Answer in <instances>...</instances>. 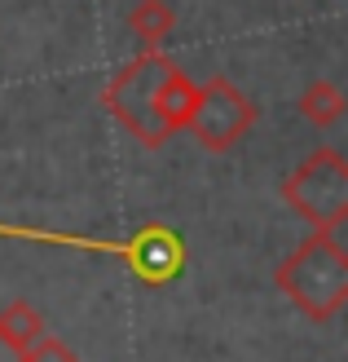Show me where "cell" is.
<instances>
[{"mask_svg": "<svg viewBox=\"0 0 348 362\" xmlns=\"http://www.w3.org/2000/svg\"><path fill=\"white\" fill-rule=\"evenodd\" d=\"M273 287L308 322H331L348 305V252L335 230H313L273 269Z\"/></svg>", "mask_w": 348, "mask_h": 362, "instance_id": "cell-1", "label": "cell"}, {"mask_svg": "<svg viewBox=\"0 0 348 362\" xmlns=\"http://www.w3.org/2000/svg\"><path fill=\"white\" fill-rule=\"evenodd\" d=\"M5 239H44V243H62V247H88V252H102V257H119L145 287H163L172 283L181 269H186V239L172 230V226H145L141 234L124 243L111 239H80V234H53V230H27V226H0Z\"/></svg>", "mask_w": 348, "mask_h": 362, "instance_id": "cell-2", "label": "cell"}, {"mask_svg": "<svg viewBox=\"0 0 348 362\" xmlns=\"http://www.w3.org/2000/svg\"><path fill=\"white\" fill-rule=\"evenodd\" d=\"M172 71H176V62L168 53L145 49L133 62H124L102 88V106L141 141L145 151H159L163 141H168V133H163V124H159V88H163V80H168Z\"/></svg>", "mask_w": 348, "mask_h": 362, "instance_id": "cell-3", "label": "cell"}, {"mask_svg": "<svg viewBox=\"0 0 348 362\" xmlns=\"http://www.w3.org/2000/svg\"><path fill=\"white\" fill-rule=\"evenodd\" d=\"M282 204L313 230H344L348 221V159L335 146L308 151L282 177Z\"/></svg>", "mask_w": 348, "mask_h": 362, "instance_id": "cell-4", "label": "cell"}, {"mask_svg": "<svg viewBox=\"0 0 348 362\" xmlns=\"http://www.w3.org/2000/svg\"><path fill=\"white\" fill-rule=\"evenodd\" d=\"M256 119H260V106H256L229 76H208L198 84V102H194V115H190L186 133L208 155H225L256 129Z\"/></svg>", "mask_w": 348, "mask_h": 362, "instance_id": "cell-5", "label": "cell"}, {"mask_svg": "<svg viewBox=\"0 0 348 362\" xmlns=\"http://www.w3.org/2000/svg\"><path fill=\"white\" fill-rule=\"evenodd\" d=\"M194 102H198V84L186 76V71H172L168 80H163L159 88V124H163V133H186L190 129V115H194Z\"/></svg>", "mask_w": 348, "mask_h": 362, "instance_id": "cell-6", "label": "cell"}, {"mask_svg": "<svg viewBox=\"0 0 348 362\" xmlns=\"http://www.w3.org/2000/svg\"><path fill=\"white\" fill-rule=\"evenodd\" d=\"M128 31H133L145 49H159L176 31V9L168 0H141V5L128 13Z\"/></svg>", "mask_w": 348, "mask_h": 362, "instance_id": "cell-7", "label": "cell"}, {"mask_svg": "<svg viewBox=\"0 0 348 362\" xmlns=\"http://www.w3.org/2000/svg\"><path fill=\"white\" fill-rule=\"evenodd\" d=\"M0 336H5L18 354H23V349H31L35 340L44 336V314L35 310L31 300H9V305H0Z\"/></svg>", "mask_w": 348, "mask_h": 362, "instance_id": "cell-8", "label": "cell"}, {"mask_svg": "<svg viewBox=\"0 0 348 362\" xmlns=\"http://www.w3.org/2000/svg\"><path fill=\"white\" fill-rule=\"evenodd\" d=\"M300 115L313 124V129H331V124L344 115V106H348V98H344V88L340 84H331V80H313L300 93Z\"/></svg>", "mask_w": 348, "mask_h": 362, "instance_id": "cell-9", "label": "cell"}, {"mask_svg": "<svg viewBox=\"0 0 348 362\" xmlns=\"http://www.w3.org/2000/svg\"><path fill=\"white\" fill-rule=\"evenodd\" d=\"M18 362H80V354L71 349L66 340H58V336L44 332L31 349H23V358H18Z\"/></svg>", "mask_w": 348, "mask_h": 362, "instance_id": "cell-10", "label": "cell"}, {"mask_svg": "<svg viewBox=\"0 0 348 362\" xmlns=\"http://www.w3.org/2000/svg\"><path fill=\"white\" fill-rule=\"evenodd\" d=\"M18 358H23V354H18V349L9 345V340H5V336H0V362H18Z\"/></svg>", "mask_w": 348, "mask_h": 362, "instance_id": "cell-11", "label": "cell"}]
</instances>
